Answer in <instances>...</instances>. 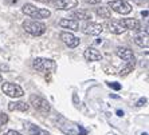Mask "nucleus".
I'll list each match as a JSON object with an SVG mask.
<instances>
[{"mask_svg":"<svg viewBox=\"0 0 149 135\" xmlns=\"http://www.w3.org/2000/svg\"><path fill=\"white\" fill-rule=\"evenodd\" d=\"M141 15H142V16H148V11H142Z\"/></svg>","mask_w":149,"mask_h":135,"instance_id":"bb28decb","label":"nucleus"},{"mask_svg":"<svg viewBox=\"0 0 149 135\" xmlns=\"http://www.w3.org/2000/svg\"><path fill=\"white\" fill-rule=\"evenodd\" d=\"M141 135H148V132H142V134Z\"/></svg>","mask_w":149,"mask_h":135,"instance_id":"c85d7f7f","label":"nucleus"},{"mask_svg":"<svg viewBox=\"0 0 149 135\" xmlns=\"http://www.w3.org/2000/svg\"><path fill=\"white\" fill-rule=\"evenodd\" d=\"M22 11H23V14H26L27 16L32 17V19H47L51 15V12L47 8H38L35 7L34 4H30V3L24 4Z\"/></svg>","mask_w":149,"mask_h":135,"instance_id":"f257e3e1","label":"nucleus"},{"mask_svg":"<svg viewBox=\"0 0 149 135\" xmlns=\"http://www.w3.org/2000/svg\"><path fill=\"white\" fill-rule=\"evenodd\" d=\"M83 56H85V59L89 60V62H98V60L102 59L101 52L98 51L97 48H94V47H89V48L85 50Z\"/></svg>","mask_w":149,"mask_h":135,"instance_id":"9d476101","label":"nucleus"},{"mask_svg":"<svg viewBox=\"0 0 149 135\" xmlns=\"http://www.w3.org/2000/svg\"><path fill=\"white\" fill-rule=\"evenodd\" d=\"M36 1H40V3H49L50 0H36Z\"/></svg>","mask_w":149,"mask_h":135,"instance_id":"cd10ccee","label":"nucleus"},{"mask_svg":"<svg viewBox=\"0 0 149 135\" xmlns=\"http://www.w3.org/2000/svg\"><path fill=\"white\" fill-rule=\"evenodd\" d=\"M83 1L87 4H98V3H101L102 0H83Z\"/></svg>","mask_w":149,"mask_h":135,"instance_id":"5701e85b","label":"nucleus"},{"mask_svg":"<svg viewBox=\"0 0 149 135\" xmlns=\"http://www.w3.org/2000/svg\"><path fill=\"white\" fill-rule=\"evenodd\" d=\"M116 52H117L118 58H121L122 60H125V62L128 63V64H130V66H134L136 58H134V54H133V51L130 48L122 45V47H118Z\"/></svg>","mask_w":149,"mask_h":135,"instance_id":"0eeeda50","label":"nucleus"},{"mask_svg":"<svg viewBox=\"0 0 149 135\" xmlns=\"http://www.w3.org/2000/svg\"><path fill=\"white\" fill-rule=\"evenodd\" d=\"M0 83H1V75H0Z\"/></svg>","mask_w":149,"mask_h":135,"instance_id":"c756f323","label":"nucleus"},{"mask_svg":"<svg viewBox=\"0 0 149 135\" xmlns=\"http://www.w3.org/2000/svg\"><path fill=\"white\" fill-rule=\"evenodd\" d=\"M7 122H8V116L4 114V112H0V127H1V126H4Z\"/></svg>","mask_w":149,"mask_h":135,"instance_id":"412c9836","label":"nucleus"},{"mask_svg":"<svg viewBox=\"0 0 149 135\" xmlns=\"http://www.w3.org/2000/svg\"><path fill=\"white\" fill-rule=\"evenodd\" d=\"M30 103L32 104V107H34L35 110L42 112V114H47V112H50V110H51L49 102L46 101L45 98L38 96V95H31Z\"/></svg>","mask_w":149,"mask_h":135,"instance_id":"20e7f679","label":"nucleus"},{"mask_svg":"<svg viewBox=\"0 0 149 135\" xmlns=\"http://www.w3.org/2000/svg\"><path fill=\"white\" fill-rule=\"evenodd\" d=\"M117 115H118V116H124V111L117 110Z\"/></svg>","mask_w":149,"mask_h":135,"instance_id":"a878e982","label":"nucleus"},{"mask_svg":"<svg viewBox=\"0 0 149 135\" xmlns=\"http://www.w3.org/2000/svg\"><path fill=\"white\" fill-rule=\"evenodd\" d=\"M32 67L42 74H50L55 71L56 63L52 59H47V58H36L32 62Z\"/></svg>","mask_w":149,"mask_h":135,"instance_id":"f03ea898","label":"nucleus"},{"mask_svg":"<svg viewBox=\"0 0 149 135\" xmlns=\"http://www.w3.org/2000/svg\"><path fill=\"white\" fill-rule=\"evenodd\" d=\"M108 7H110L111 10L120 15H128L132 12V6L124 0H111V1H109Z\"/></svg>","mask_w":149,"mask_h":135,"instance_id":"39448f33","label":"nucleus"},{"mask_svg":"<svg viewBox=\"0 0 149 135\" xmlns=\"http://www.w3.org/2000/svg\"><path fill=\"white\" fill-rule=\"evenodd\" d=\"M55 6L58 10L69 11V10L75 8L77 6H78V0H56Z\"/></svg>","mask_w":149,"mask_h":135,"instance_id":"f8f14e48","label":"nucleus"},{"mask_svg":"<svg viewBox=\"0 0 149 135\" xmlns=\"http://www.w3.org/2000/svg\"><path fill=\"white\" fill-rule=\"evenodd\" d=\"M109 28H110V31L113 32V34H116V35H120V34H122V32L125 31L124 27H122L118 21H111L110 24H109Z\"/></svg>","mask_w":149,"mask_h":135,"instance_id":"6ab92c4d","label":"nucleus"},{"mask_svg":"<svg viewBox=\"0 0 149 135\" xmlns=\"http://www.w3.org/2000/svg\"><path fill=\"white\" fill-rule=\"evenodd\" d=\"M95 14L101 17H105V19L111 17V11L108 6H100L98 8H95Z\"/></svg>","mask_w":149,"mask_h":135,"instance_id":"f3484780","label":"nucleus"},{"mask_svg":"<svg viewBox=\"0 0 149 135\" xmlns=\"http://www.w3.org/2000/svg\"><path fill=\"white\" fill-rule=\"evenodd\" d=\"M133 67L134 66H130V64H126V66L124 67V68H121V71H120V75L121 76H126L129 75V74L133 71Z\"/></svg>","mask_w":149,"mask_h":135,"instance_id":"aec40b11","label":"nucleus"},{"mask_svg":"<svg viewBox=\"0 0 149 135\" xmlns=\"http://www.w3.org/2000/svg\"><path fill=\"white\" fill-rule=\"evenodd\" d=\"M61 40L67 47H70V48H75V47L79 45V39L77 38V36H74L71 32H66V31L61 32Z\"/></svg>","mask_w":149,"mask_h":135,"instance_id":"6e6552de","label":"nucleus"},{"mask_svg":"<svg viewBox=\"0 0 149 135\" xmlns=\"http://www.w3.org/2000/svg\"><path fill=\"white\" fill-rule=\"evenodd\" d=\"M30 108L26 102H10L8 103V110L10 111H15V110H19V111H27Z\"/></svg>","mask_w":149,"mask_h":135,"instance_id":"4468645a","label":"nucleus"},{"mask_svg":"<svg viewBox=\"0 0 149 135\" xmlns=\"http://www.w3.org/2000/svg\"><path fill=\"white\" fill-rule=\"evenodd\" d=\"M102 31H104V25L101 23H94V21L86 23L83 27V32L86 35H100Z\"/></svg>","mask_w":149,"mask_h":135,"instance_id":"1a4fd4ad","label":"nucleus"},{"mask_svg":"<svg viewBox=\"0 0 149 135\" xmlns=\"http://www.w3.org/2000/svg\"><path fill=\"white\" fill-rule=\"evenodd\" d=\"M1 91H3L6 95H8L10 98H20L24 95V91L20 86L14 83H10V82H6L1 86Z\"/></svg>","mask_w":149,"mask_h":135,"instance_id":"423d86ee","label":"nucleus"},{"mask_svg":"<svg viewBox=\"0 0 149 135\" xmlns=\"http://www.w3.org/2000/svg\"><path fill=\"white\" fill-rule=\"evenodd\" d=\"M71 16L75 17V19H81V20H90L93 15H91L90 11L78 10V11H75V12H73V15H71Z\"/></svg>","mask_w":149,"mask_h":135,"instance_id":"dca6fc26","label":"nucleus"},{"mask_svg":"<svg viewBox=\"0 0 149 135\" xmlns=\"http://www.w3.org/2000/svg\"><path fill=\"white\" fill-rule=\"evenodd\" d=\"M28 134L30 135H50L47 131L42 130L40 127H38V126H35V125H30V127H28Z\"/></svg>","mask_w":149,"mask_h":135,"instance_id":"a211bd4d","label":"nucleus"},{"mask_svg":"<svg viewBox=\"0 0 149 135\" xmlns=\"http://www.w3.org/2000/svg\"><path fill=\"white\" fill-rule=\"evenodd\" d=\"M4 135H7V134H4Z\"/></svg>","mask_w":149,"mask_h":135,"instance_id":"7c9ffc66","label":"nucleus"},{"mask_svg":"<svg viewBox=\"0 0 149 135\" xmlns=\"http://www.w3.org/2000/svg\"><path fill=\"white\" fill-rule=\"evenodd\" d=\"M6 134H7V135H22L19 131H15V130H8Z\"/></svg>","mask_w":149,"mask_h":135,"instance_id":"393cba45","label":"nucleus"},{"mask_svg":"<svg viewBox=\"0 0 149 135\" xmlns=\"http://www.w3.org/2000/svg\"><path fill=\"white\" fill-rule=\"evenodd\" d=\"M59 25L67 30H73V31H79V23L74 19H62L59 21Z\"/></svg>","mask_w":149,"mask_h":135,"instance_id":"ddd939ff","label":"nucleus"},{"mask_svg":"<svg viewBox=\"0 0 149 135\" xmlns=\"http://www.w3.org/2000/svg\"><path fill=\"white\" fill-rule=\"evenodd\" d=\"M23 30H24L27 34L34 35V36H39V35H43L46 32V25L43 23L38 20H26L23 21Z\"/></svg>","mask_w":149,"mask_h":135,"instance_id":"7ed1b4c3","label":"nucleus"},{"mask_svg":"<svg viewBox=\"0 0 149 135\" xmlns=\"http://www.w3.org/2000/svg\"><path fill=\"white\" fill-rule=\"evenodd\" d=\"M108 86H109V87H111V88H113V90H116V91L121 90V84L116 83V82H113V83H108Z\"/></svg>","mask_w":149,"mask_h":135,"instance_id":"4be33fe9","label":"nucleus"},{"mask_svg":"<svg viewBox=\"0 0 149 135\" xmlns=\"http://www.w3.org/2000/svg\"><path fill=\"white\" fill-rule=\"evenodd\" d=\"M149 39H148V34H140V35H137L134 38V43L139 47H145V48H148V45H149V42H148Z\"/></svg>","mask_w":149,"mask_h":135,"instance_id":"2eb2a0df","label":"nucleus"},{"mask_svg":"<svg viewBox=\"0 0 149 135\" xmlns=\"http://www.w3.org/2000/svg\"><path fill=\"white\" fill-rule=\"evenodd\" d=\"M145 103H146V98H141V99L137 102V106H139V107H141V106H144Z\"/></svg>","mask_w":149,"mask_h":135,"instance_id":"b1692460","label":"nucleus"},{"mask_svg":"<svg viewBox=\"0 0 149 135\" xmlns=\"http://www.w3.org/2000/svg\"><path fill=\"white\" fill-rule=\"evenodd\" d=\"M118 23L124 27V30H132V31H139L141 27L140 21L136 19H121L118 20Z\"/></svg>","mask_w":149,"mask_h":135,"instance_id":"9b49d317","label":"nucleus"}]
</instances>
